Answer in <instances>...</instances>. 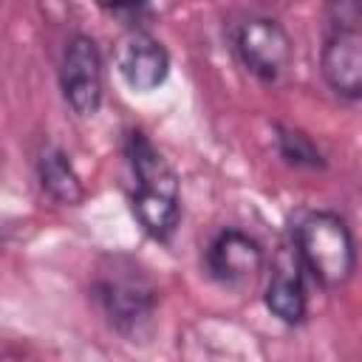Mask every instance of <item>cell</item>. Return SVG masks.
Listing matches in <instances>:
<instances>
[{"label":"cell","mask_w":362,"mask_h":362,"mask_svg":"<svg viewBox=\"0 0 362 362\" xmlns=\"http://www.w3.org/2000/svg\"><path fill=\"white\" fill-rule=\"evenodd\" d=\"M96 300L107 314L110 325L124 337H141L153 325L156 288L130 260L116 257L93 283Z\"/></svg>","instance_id":"3957f363"},{"label":"cell","mask_w":362,"mask_h":362,"mask_svg":"<svg viewBox=\"0 0 362 362\" xmlns=\"http://www.w3.org/2000/svg\"><path fill=\"white\" fill-rule=\"evenodd\" d=\"M280 153L288 164L294 167H308V170H317L322 167V156L320 150L314 147V141L300 133V130H288V127H280Z\"/></svg>","instance_id":"8fae6325"},{"label":"cell","mask_w":362,"mask_h":362,"mask_svg":"<svg viewBox=\"0 0 362 362\" xmlns=\"http://www.w3.org/2000/svg\"><path fill=\"white\" fill-rule=\"evenodd\" d=\"M328 11H331V23L320 54L322 76L337 96L356 102L362 96V37L356 25L359 6L345 0V3H334Z\"/></svg>","instance_id":"277c9868"},{"label":"cell","mask_w":362,"mask_h":362,"mask_svg":"<svg viewBox=\"0 0 362 362\" xmlns=\"http://www.w3.org/2000/svg\"><path fill=\"white\" fill-rule=\"evenodd\" d=\"M235 54L243 68L263 82H277L291 65V37L272 17H246L232 31Z\"/></svg>","instance_id":"5b68a950"},{"label":"cell","mask_w":362,"mask_h":362,"mask_svg":"<svg viewBox=\"0 0 362 362\" xmlns=\"http://www.w3.org/2000/svg\"><path fill=\"white\" fill-rule=\"evenodd\" d=\"M266 305L274 317H280L288 325L303 322L308 297H305V283H303V266L300 260L280 257L274 266V274L266 286Z\"/></svg>","instance_id":"9c48e42d"},{"label":"cell","mask_w":362,"mask_h":362,"mask_svg":"<svg viewBox=\"0 0 362 362\" xmlns=\"http://www.w3.org/2000/svg\"><path fill=\"white\" fill-rule=\"evenodd\" d=\"M107 11H110L113 17H124L127 25H139L141 17L150 14V6H107Z\"/></svg>","instance_id":"7c38bea8"},{"label":"cell","mask_w":362,"mask_h":362,"mask_svg":"<svg viewBox=\"0 0 362 362\" xmlns=\"http://www.w3.org/2000/svg\"><path fill=\"white\" fill-rule=\"evenodd\" d=\"M297 260L325 288H339L356 269V243L348 223L334 212H308L294 229Z\"/></svg>","instance_id":"7a4b0ae2"},{"label":"cell","mask_w":362,"mask_h":362,"mask_svg":"<svg viewBox=\"0 0 362 362\" xmlns=\"http://www.w3.org/2000/svg\"><path fill=\"white\" fill-rule=\"evenodd\" d=\"M37 175H40L42 189H45L54 201H59V204L74 206V204H79L82 195H85L82 181H79L74 164H71L68 156H65L59 147H54V144H45V147L40 150V156H37Z\"/></svg>","instance_id":"30bf717a"},{"label":"cell","mask_w":362,"mask_h":362,"mask_svg":"<svg viewBox=\"0 0 362 362\" xmlns=\"http://www.w3.org/2000/svg\"><path fill=\"white\" fill-rule=\"evenodd\" d=\"M116 65L130 90L150 93L167 79L170 54L156 37H150L141 28H133L127 37H122L116 48Z\"/></svg>","instance_id":"52a82bcc"},{"label":"cell","mask_w":362,"mask_h":362,"mask_svg":"<svg viewBox=\"0 0 362 362\" xmlns=\"http://www.w3.org/2000/svg\"><path fill=\"white\" fill-rule=\"evenodd\" d=\"M206 269L226 286L249 283L263 269V249L255 238L238 229H223L206 249Z\"/></svg>","instance_id":"ba28073f"},{"label":"cell","mask_w":362,"mask_h":362,"mask_svg":"<svg viewBox=\"0 0 362 362\" xmlns=\"http://www.w3.org/2000/svg\"><path fill=\"white\" fill-rule=\"evenodd\" d=\"M127 161L136 178L133 212L147 235H153L156 240H167L175 232L181 215L178 175L141 130H133L127 136Z\"/></svg>","instance_id":"6da1fadb"},{"label":"cell","mask_w":362,"mask_h":362,"mask_svg":"<svg viewBox=\"0 0 362 362\" xmlns=\"http://www.w3.org/2000/svg\"><path fill=\"white\" fill-rule=\"evenodd\" d=\"M59 85L68 107L76 116H93L102 105V57L90 37L76 34L71 37L62 68H59Z\"/></svg>","instance_id":"8992f818"}]
</instances>
